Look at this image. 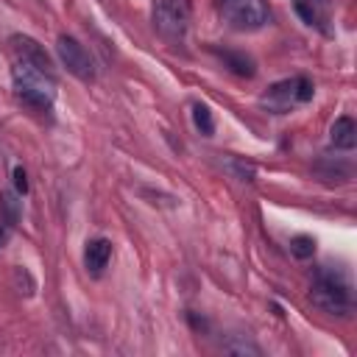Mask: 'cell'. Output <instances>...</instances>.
<instances>
[{"mask_svg":"<svg viewBox=\"0 0 357 357\" xmlns=\"http://www.w3.org/2000/svg\"><path fill=\"white\" fill-rule=\"evenodd\" d=\"M220 349H223L226 354H237V357H259V354H262V349H259L251 337H245V335H229V337L220 343Z\"/></svg>","mask_w":357,"mask_h":357,"instance_id":"7c38bea8","label":"cell"},{"mask_svg":"<svg viewBox=\"0 0 357 357\" xmlns=\"http://www.w3.org/2000/svg\"><path fill=\"white\" fill-rule=\"evenodd\" d=\"M153 28L165 42L181 45L190 28V3L187 0H153Z\"/></svg>","mask_w":357,"mask_h":357,"instance_id":"5b68a950","label":"cell"},{"mask_svg":"<svg viewBox=\"0 0 357 357\" xmlns=\"http://www.w3.org/2000/svg\"><path fill=\"white\" fill-rule=\"evenodd\" d=\"M56 53H59L61 64L67 67V73H73L78 81H92L95 78V61H92L89 50L75 36L61 33L56 39Z\"/></svg>","mask_w":357,"mask_h":357,"instance_id":"8992f818","label":"cell"},{"mask_svg":"<svg viewBox=\"0 0 357 357\" xmlns=\"http://www.w3.org/2000/svg\"><path fill=\"white\" fill-rule=\"evenodd\" d=\"M296 11H298V17H301L307 25L321 28L324 33H329V28H326L329 14H326V8L321 6V0H296Z\"/></svg>","mask_w":357,"mask_h":357,"instance_id":"30bf717a","label":"cell"},{"mask_svg":"<svg viewBox=\"0 0 357 357\" xmlns=\"http://www.w3.org/2000/svg\"><path fill=\"white\" fill-rule=\"evenodd\" d=\"M192 123H195V128L201 131V134H212L215 131V117H212V109L206 106V103H195L192 106Z\"/></svg>","mask_w":357,"mask_h":357,"instance_id":"9a60e30c","label":"cell"},{"mask_svg":"<svg viewBox=\"0 0 357 357\" xmlns=\"http://www.w3.org/2000/svg\"><path fill=\"white\" fill-rule=\"evenodd\" d=\"M218 56L223 59V64H226L231 73H237V75H243V78H251V75L257 73L254 59L245 56V53H237V50H218Z\"/></svg>","mask_w":357,"mask_h":357,"instance_id":"8fae6325","label":"cell"},{"mask_svg":"<svg viewBox=\"0 0 357 357\" xmlns=\"http://www.w3.org/2000/svg\"><path fill=\"white\" fill-rule=\"evenodd\" d=\"M290 254H293L296 259H310V257L315 254V240H312L310 234H296V237L290 240Z\"/></svg>","mask_w":357,"mask_h":357,"instance_id":"2e32d148","label":"cell"},{"mask_svg":"<svg viewBox=\"0 0 357 357\" xmlns=\"http://www.w3.org/2000/svg\"><path fill=\"white\" fill-rule=\"evenodd\" d=\"M8 45H11V50L17 53V59H20V61H25V64H31V67H36V70L53 73V59L47 56L45 45H39L33 36L14 33V36L8 39Z\"/></svg>","mask_w":357,"mask_h":357,"instance_id":"52a82bcc","label":"cell"},{"mask_svg":"<svg viewBox=\"0 0 357 357\" xmlns=\"http://www.w3.org/2000/svg\"><path fill=\"white\" fill-rule=\"evenodd\" d=\"M329 139H332L335 148L351 151V148L357 145V126H354V120H351L349 114L337 117V120L332 123V128H329Z\"/></svg>","mask_w":357,"mask_h":357,"instance_id":"9c48e42d","label":"cell"},{"mask_svg":"<svg viewBox=\"0 0 357 357\" xmlns=\"http://www.w3.org/2000/svg\"><path fill=\"white\" fill-rule=\"evenodd\" d=\"M215 8L234 31H259L271 22L268 0H215Z\"/></svg>","mask_w":357,"mask_h":357,"instance_id":"277c9868","label":"cell"},{"mask_svg":"<svg viewBox=\"0 0 357 357\" xmlns=\"http://www.w3.org/2000/svg\"><path fill=\"white\" fill-rule=\"evenodd\" d=\"M310 301L329 312V315H351L354 310V298H351V284L349 279L340 273V271H332V268H321L312 279V287H310Z\"/></svg>","mask_w":357,"mask_h":357,"instance_id":"6da1fadb","label":"cell"},{"mask_svg":"<svg viewBox=\"0 0 357 357\" xmlns=\"http://www.w3.org/2000/svg\"><path fill=\"white\" fill-rule=\"evenodd\" d=\"M220 165H223V170L231 173L237 181H254L257 167H254L251 162H245V159H240V156H223Z\"/></svg>","mask_w":357,"mask_h":357,"instance_id":"4fadbf2b","label":"cell"},{"mask_svg":"<svg viewBox=\"0 0 357 357\" xmlns=\"http://www.w3.org/2000/svg\"><path fill=\"white\" fill-rule=\"evenodd\" d=\"M11 81H14V92L17 98L36 109V112H50L53 109V100H56V78L53 73H45V70H36L25 61H17L14 70H11Z\"/></svg>","mask_w":357,"mask_h":357,"instance_id":"7a4b0ae2","label":"cell"},{"mask_svg":"<svg viewBox=\"0 0 357 357\" xmlns=\"http://www.w3.org/2000/svg\"><path fill=\"white\" fill-rule=\"evenodd\" d=\"M11 176H14V187H17V192H20V195H25V192H28V176H25V170L17 165Z\"/></svg>","mask_w":357,"mask_h":357,"instance_id":"e0dca14e","label":"cell"},{"mask_svg":"<svg viewBox=\"0 0 357 357\" xmlns=\"http://www.w3.org/2000/svg\"><path fill=\"white\" fill-rule=\"evenodd\" d=\"M312 92H315L312 81L304 78V75H296V78H284V81L271 84V86L262 92L259 103H262L271 114H287L293 106H301V103L312 100Z\"/></svg>","mask_w":357,"mask_h":357,"instance_id":"3957f363","label":"cell"},{"mask_svg":"<svg viewBox=\"0 0 357 357\" xmlns=\"http://www.w3.org/2000/svg\"><path fill=\"white\" fill-rule=\"evenodd\" d=\"M8 229H11V226H8L6 220H0V248H3V245H6V240H8Z\"/></svg>","mask_w":357,"mask_h":357,"instance_id":"ac0fdd59","label":"cell"},{"mask_svg":"<svg viewBox=\"0 0 357 357\" xmlns=\"http://www.w3.org/2000/svg\"><path fill=\"white\" fill-rule=\"evenodd\" d=\"M112 259V243L106 237H95L84 248V265L89 273H100Z\"/></svg>","mask_w":357,"mask_h":357,"instance_id":"ba28073f","label":"cell"},{"mask_svg":"<svg viewBox=\"0 0 357 357\" xmlns=\"http://www.w3.org/2000/svg\"><path fill=\"white\" fill-rule=\"evenodd\" d=\"M0 212H3V220L8 223V226H14L17 220H20V212H22V204L17 201V195L14 192H0Z\"/></svg>","mask_w":357,"mask_h":357,"instance_id":"5bb4252c","label":"cell"}]
</instances>
